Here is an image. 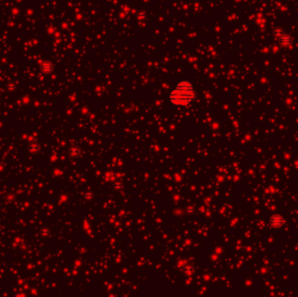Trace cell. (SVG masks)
<instances>
[{"label": "cell", "mask_w": 298, "mask_h": 297, "mask_svg": "<svg viewBox=\"0 0 298 297\" xmlns=\"http://www.w3.org/2000/svg\"><path fill=\"white\" fill-rule=\"evenodd\" d=\"M196 92L191 82L180 80L169 94V100L175 105H188L196 99Z\"/></svg>", "instance_id": "6da1fadb"}, {"label": "cell", "mask_w": 298, "mask_h": 297, "mask_svg": "<svg viewBox=\"0 0 298 297\" xmlns=\"http://www.w3.org/2000/svg\"><path fill=\"white\" fill-rule=\"evenodd\" d=\"M284 222H285V221L280 215H273L270 218V224L272 226H274L275 228H279V227L282 226L284 224Z\"/></svg>", "instance_id": "7a4b0ae2"}, {"label": "cell", "mask_w": 298, "mask_h": 297, "mask_svg": "<svg viewBox=\"0 0 298 297\" xmlns=\"http://www.w3.org/2000/svg\"><path fill=\"white\" fill-rule=\"evenodd\" d=\"M29 150H30L31 152H33V153L38 152V144H36V143H32V144L29 146Z\"/></svg>", "instance_id": "3957f363"}]
</instances>
